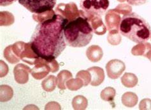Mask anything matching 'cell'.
I'll return each mask as SVG.
<instances>
[{
	"instance_id": "1",
	"label": "cell",
	"mask_w": 151,
	"mask_h": 110,
	"mask_svg": "<svg viewBox=\"0 0 151 110\" xmlns=\"http://www.w3.org/2000/svg\"><path fill=\"white\" fill-rule=\"evenodd\" d=\"M69 21L58 14L39 22L30 40L31 48L47 62L54 61L65 50L66 42L64 28Z\"/></svg>"
},
{
	"instance_id": "2",
	"label": "cell",
	"mask_w": 151,
	"mask_h": 110,
	"mask_svg": "<svg viewBox=\"0 0 151 110\" xmlns=\"http://www.w3.org/2000/svg\"><path fill=\"white\" fill-rule=\"evenodd\" d=\"M81 15L70 21L65 26L64 34L67 45L74 48H81L91 42L93 36V30L89 22L80 10Z\"/></svg>"
},
{
	"instance_id": "3",
	"label": "cell",
	"mask_w": 151,
	"mask_h": 110,
	"mask_svg": "<svg viewBox=\"0 0 151 110\" xmlns=\"http://www.w3.org/2000/svg\"><path fill=\"white\" fill-rule=\"evenodd\" d=\"M119 33L136 44L147 41L151 37V27L148 22L138 14L131 12L121 19Z\"/></svg>"
},
{
	"instance_id": "4",
	"label": "cell",
	"mask_w": 151,
	"mask_h": 110,
	"mask_svg": "<svg viewBox=\"0 0 151 110\" xmlns=\"http://www.w3.org/2000/svg\"><path fill=\"white\" fill-rule=\"evenodd\" d=\"M110 5L109 0H81L80 6L85 17L98 15L101 17L106 14Z\"/></svg>"
},
{
	"instance_id": "5",
	"label": "cell",
	"mask_w": 151,
	"mask_h": 110,
	"mask_svg": "<svg viewBox=\"0 0 151 110\" xmlns=\"http://www.w3.org/2000/svg\"><path fill=\"white\" fill-rule=\"evenodd\" d=\"M57 0H19V3L33 14H42L52 10Z\"/></svg>"
},
{
	"instance_id": "6",
	"label": "cell",
	"mask_w": 151,
	"mask_h": 110,
	"mask_svg": "<svg viewBox=\"0 0 151 110\" xmlns=\"http://www.w3.org/2000/svg\"><path fill=\"white\" fill-rule=\"evenodd\" d=\"M55 14L62 15L69 21L73 20L81 15L80 10H78L76 4L73 2L68 4H59L55 8Z\"/></svg>"
},
{
	"instance_id": "7",
	"label": "cell",
	"mask_w": 151,
	"mask_h": 110,
	"mask_svg": "<svg viewBox=\"0 0 151 110\" xmlns=\"http://www.w3.org/2000/svg\"><path fill=\"white\" fill-rule=\"evenodd\" d=\"M105 24L110 34L119 33V26L121 21L120 15L114 9L107 10L105 14Z\"/></svg>"
},
{
	"instance_id": "8",
	"label": "cell",
	"mask_w": 151,
	"mask_h": 110,
	"mask_svg": "<svg viewBox=\"0 0 151 110\" xmlns=\"http://www.w3.org/2000/svg\"><path fill=\"white\" fill-rule=\"evenodd\" d=\"M126 69L124 62L119 59H113L106 64V70L108 76L111 79H117Z\"/></svg>"
},
{
	"instance_id": "9",
	"label": "cell",
	"mask_w": 151,
	"mask_h": 110,
	"mask_svg": "<svg viewBox=\"0 0 151 110\" xmlns=\"http://www.w3.org/2000/svg\"><path fill=\"white\" fill-rule=\"evenodd\" d=\"M89 22L93 32L98 35H103L106 32V27L103 22L102 18L98 15H89L86 17Z\"/></svg>"
},
{
	"instance_id": "10",
	"label": "cell",
	"mask_w": 151,
	"mask_h": 110,
	"mask_svg": "<svg viewBox=\"0 0 151 110\" xmlns=\"http://www.w3.org/2000/svg\"><path fill=\"white\" fill-rule=\"evenodd\" d=\"M31 70L27 66L22 64H19L15 67L14 73L15 79L18 84H24L27 82L29 80L28 73L31 72Z\"/></svg>"
},
{
	"instance_id": "11",
	"label": "cell",
	"mask_w": 151,
	"mask_h": 110,
	"mask_svg": "<svg viewBox=\"0 0 151 110\" xmlns=\"http://www.w3.org/2000/svg\"><path fill=\"white\" fill-rule=\"evenodd\" d=\"M87 71L91 74V81L90 84L92 86L97 87V86L100 85L104 81L105 73L104 71L101 68L94 66L87 69Z\"/></svg>"
},
{
	"instance_id": "12",
	"label": "cell",
	"mask_w": 151,
	"mask_h": 110,
	"mask_svg": "<svg viewBox=\"0 0 151 110\" xmlns=\"http://www.w3.org/2000/svg\"><path fill=\"white\" fill-rule=\"evenodd\" d=\"M86 56L90 61L98 62L102 59L103 52L102 49L98 45H91L87 49Z\"/></svg>"
},
{
	"instance_id": "13",
	"label": "cell",
	"mask_w": 151,
	"mask_h": 110,
	"mask_svg": "<svg viewBox=\"0 0 151 110\" xmlns=\"http://www.w3.org/2000/svg\"><path fill=\"white\" fill-rule=\"evenodd\" d=\"M138 98L136 94L132 92H127L123 94L121 101L126 107L133 108L137 105Z\"/></svg>"
},
{
	"instance_id": "14",
	"label": "cell",
	"mask_w": 151,
	"mask_h": 110,
	"mask_svg": "<svg viewBox=\"0 0 151 110\" xmlns=\"http://www.w3.org/2000/svg\"><path fill=\"white\" fill-rule=\"evenodd\" d=\"M122 85L128 88H133L138 84V78L133 73H126L121 77Z\"/></svg>"
},
{
	"instance_id": "15",
	"label": "cell",
	"mask_w": 151,
	"mask_h": 110,
	"mask_svg": "<svg viewBox=\"0 0 151 110\" xmlns=\"http://www.w3.org/2000/svg\"><path fill=\"white\" fill-rule=\"evenodd\" d=\"M57 78L53 75L47 76L42 82V89L46 92H52L56 87Z\"/></svg>"
},
{
	"instance_id": "16",
	"label": "cell",
	"mask_w": 151,
	"mask_h": 110,
	"mask_svg": "<svg viewBox=\"0 0 151 110\" xmlns=\"http://www.w3.org/2000/svg\"><path fill=\"white\" fill-rule=\"evenodd\" d=\"M88 104V101L83 96L75 97L72 101V106L74 109H86Z\"/></svg>"
},
{
	"instance_id": "17",
	"label": "cell",
	"mask_w": 151,
	"mask_h": 110,
	"mask_svg": "<svg viewBox=\"0 0 151 110\" xmlns=\"http://www.w3.org/2000/svg\"><path fill=\"white\" fill-rule=\"evenodd\" d=\"M116 95V91L113 87H106L103 89L101 94L100 97L101 99L107 102L113 101Z\"/></svg>"
},
{
	"instance_id": "18",
	"label": "cell",
	"mask_w": 151,
	"mask_h": 110,
	"mask_svg": "<svg viewBox=\"0 0 151 110\" xmlns=\"http://www.w3.org/2000/svg\"><path fill=\"white\" fill-rule=\"evenodd\" d=\"M65 70H63L60 73H59L58 75V88L61 90H64L66 89V85H65V83L66 82V81L67 80L70 79V78H72V74H71L70 72H69L68 71H66L65 76Z\"/></svg>"
},
{
	"instance_id": "19",
	"label": "cell",
	"mask_w": 151,
	"mask_h": 110,
	"mask_svg": "<svg viewBox=\"0 0 151 110\" xmlns=\"http://www.w3.org/2000/svg\"><path fill=\"white\" fill-rule=\"evenodd\" d=\"M84 86V81L80 78L71 79L66 81V87L71 90H77Z\"/></svg>"
},
{
	"instance_id": "20",
	"label": "cell",
	"mask_w": 151,
	"mask_h": 110,
	"mask_svg": "<svg viewBox=\"0 0 151 110\" xmlns=\"http://www.w3.org/2000/svg\"><path fill=\"white\" fill-rule=\"evenodd\" d=\"M147 42L142 43V44H138L137 45L134 46L132 50V54L136 56H145L147 50Z\"/></svg>"
},
{
	"instance_id": "21",
	"label": "cell",
	"mask_w": 151,
	"mask_h": 110,
	"mask_svg": "<svg viewBox=\"0 0 151 110\" xmlns=\"http://www.w3.org/2000/svg\"><path fill=\"white\" fill-rule=\"evenodd\" d=\"M77 77L80 78L84 81V86L86 87L88 85L89 83H91V74L88 71H81L77 74Z\"/></svg>"
},
{
	"instance_id": "22",
	"label": "cell",
	"mask_w": 151,
	"mask_h": 110,
	"mask_svg": "<svg viewBox=\"0 0 151 110\" xmlns=\"http://www.w3.org/2000/svg\"><path fill=\"white\" fill-rule=\"evenodd\" d=\"M114 10L117 11L118 14H121L124 15L132 12V8L131 6L127 5V4H119Z\"/></svg>"
},
{
	"instance_id": "23",
	"label": "cell",
	"mask_w": 151,
	"mask_h": 110,
	"mask_svg": "<svg viewBox=\"0 0 151 110\" xmlns=\"http://www.w3.org/2000/svg\"><path fill=\"white\" fill-rule=\"evenodd\" d=\"M107 40L109 44L112 45H119L121 42V36L119 33L116 34H110L109 33Z\"/></svg>"
},
{
	"instance_id": "24",
	"label": "cell",
	"mask_w": 151,
	"mask_h": 110,
	"mask_svg": "<svg viewBox=\"0 0 151 110\" xmlns=\"http://www.w3.org/2000/svg\"><path fill=\"white\" fill-rule=\"evenodd\" d=\"M139 109H151V99H142L140 104H139Z\"/></svg>"
},
{
	"instance_id": "25",
	"label": "cell",
	"mask_w": 151,
	"mask_h": 110,
	"mask_svg": "<svg viewBox=\"0 0 151 110\" xmlns=\"http://www.w3.org/2000/svg\"><path fill=\"white\" fill-rule=\"evenodd\" d=\"M149 0H127L130 5L132 6H140L147 3Z\"/></svg>"
},
{
	"instance_id": "26",
	"label": "cell",
	"mask_w": 151,
	"mask_h": 110,
	"mask_svg": "<svg viewBox=\"0 0 151 110\" xmlns=\"http://www.w3.org/2000/svg\"><path fill=\"white\" fill-rule=\"evenodd\" d=\"M144 57L149 59V61H151V44L148 42L147 43V50Z\"/></svg>"
},
{
	"instance_id": "27",
	"label": "cell",
	"mask_w": 151,
	"mask_h": 110,
	"mask_svg": "<svg viewBox=\"0 0 151 110\" xmlns=\"http://www.w3.org/2000/svg\"><path fill=\"white\" fill-rule=\"evenodd\" d=\"M17 0H0V5L2 6H6L17 1Z\"/></svg>"
},
{
	"instance_id": "28",
	"label": "cell",
	"mask_w": 151,
	"mask_h": 110,
	"mask_svg": "<svg viewBox=\"0 0 151 110\" xmlns=\"http://www.w3.org/2000/svg\"><path fill=\"white\" fill-rule=\"evenodd\" d=\"M117 1L119 2H124L125 1H127V0H117Z\"/></svg>"
},
{
	"instance_id": "29",
	"label": "cell",
	"mask_w": 151,
	"mask_h": 110,
	"mask_svg": "<svg viewBox=\"0 0 151 110\" xmlns=\"http://www.w3.org/2000/svg\"><path fill=\"white\" fill-rule=\"evenodd\" d=\"M150 39H151V37H150Z\"/></svg>"
}]
</instances>
